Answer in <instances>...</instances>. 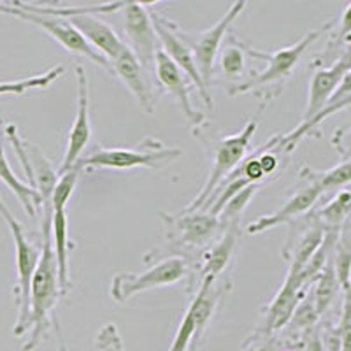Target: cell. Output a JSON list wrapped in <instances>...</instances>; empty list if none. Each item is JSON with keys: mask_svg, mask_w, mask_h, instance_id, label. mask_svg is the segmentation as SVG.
<instances>
[{"mask_svg": "<svg viewBox=\"0 0 351 351\" xmlns=\"http://www.w3.org/2000/svg\"><path fill=\"white\" fill-rule=\"evenodd\" d=\"M62 297L58 269L51 244V206H43V236H40V256L30 281L28 297V319L25 334L30 332L23 351H34L49 337L55 327L53 311Z\"/></svg>", "mask_w": 351, "mask_h": 351, "instance_id": "obj_1", "label": "cell"}, {"mask_svg": "<svg viewBox=\"0 0 351 351\" xmlns=\"http://www.w3.org/2000/svg\"><path fill=\"white\" fill-rule=\"evenodd\" d=\"M328 23L319 30H313V32L306 34L300 40L290 44L287 48L276 49V51H263V49L253 48L252 44L246 40H241V48L246 53V56H252L255 60L267 62V67L260 72H250L246 80L239 81L237 84H230L228 86V95H253L260 100V106H265L271 100L278 99L288 81L291 80L293 72H295L297 65L300 64V58L304 53L311 48V44L318 39L322 34L327 32Z\"/></svg>", "mask_w": 351, "mask_h": 351, "instance_id": "obj_2", "label": "cell"}, {"mask_svg": "<svg viewBox=\"0 0 351 351\" xmlns=\"http://www.w3.org/2000/svg\"><path fill=\"white\" fill-rule=\"evenodd\" d=\"M165 230V241L171 253L186 260L193 271V293H195V265L204 250H208L227 228L218 216L206 211H180L174 215L160 213Z\"/></svg>", "mask_w": 351, "mask_h": 351, "instance_id": "obj_3", "label": "cell"}, {"mask_svg": "<svg viewBox=\"0 0 351 351\" xmlns=\"http://www.w3.org/2000/svg\"><path fill=\"white\" fill-rule=\"evenodd\" d=\"M183 156V149L167 146L158 137L146 136L136 146L128 148H106L97 144L88 155L81 156L76 164L77 171L93 169H112V171H130V169H152L160 171L174 164Z\"/></svg>", "mask_w": 351, "mask_h": 351, "instance_id": "obj_4", "label": "cell"}, {"mask_svg": "<svg viewBox=\"0 0 351 351\" xmlns=\"http://www.w3.org/2000/svg\"><path fill=\"white\" fill-rule=\"evenodd\" d=\"M263 109L265 108L260 106L258 112L244 125L243 130L236 132L232 136L219 137V139L213 141L211 148H209V152H211V169H209V174L206 178V183H204L202 190L197 193L195 199L184 208V211H199L204 204L208 202L213 192L219 186V183L225 178H228L246 160L250 148H252V141L256 134V128H258V118Z\"/></svg>", "mask_w": 351, "mask_h": 351, "instance_id": "obj_5", "label": "cell"}, {"mask_svg": "<svg viewBox=\"0 0 351 351\" xmlns=\"http://www.w3.org/2000/svg\"><path fill=\"white\" fill-rule=\"evenodd\" d=\"M148 265L149 267L143 272H120L112 278L109 295L116 304H125L144 291L174 287L183 281H188V293H193V271L186 260L167 256Z\"/></svg>", "mask_w": 351, "mask_h": 351, "instance_id": "obj_6", "label": "cell"}, {"mask_svg": "<svg viewBox=\"0 0 351 351\" xmlns=\"http://www.w3.org/2000/svg\"><path fill=\"white\" fill-rule=\"evenodd\" d=\"M0 216L8 223L11 232L14 252H16V285H14V302H16L18 318L12 328L14 335H23L28 319V297H30V281L40 256V243H34L23 225L18 221L0 197Z\"/></svg>", "mask_w": 351, "mask_h": 351, "instance_id": "obj_7", "label": "cell"}, {"mask_svg": "<svg viewBox=\"0 0 351 351\" xmlns=\"http://www.w3.org/2000/svg\"><path fill=\"white\" fill-rule=\"evenodd\" d=\"M246 2L244 0H237L230 8L227 9L221 20L216 25H213L211 28H206L202 32H186L180 25H176V32L180 36V39L183 40L188 46V49L192 51L193 60H195L197 69L200 72V77H202L204 84L211 90L213 76H215V65H216V56H218L219 48H221V43L227 37L228 30H230L232 23L237 20V18L243 14V11L246 9Z\"/></svg>", "mask_w": 351, "mask_h": 351, "instance_id": "obj_8", "label": "cell"}, {"mask_svg": "<svg viewBox=\"0 0 351 351\" xmlns=\"http://www.w3.org/2000/svg\"><path fill=\"white\" fill-rule=\"evenodd\" d=\"M156 5H158V2H153L152 8H149V16H152L156 39H158V43L162 44V48L160 49L169 56V60H171L176 67L180 69L188 80L192 81L193 86L199 90V95L200 99L204 100L206 108L213 109V104H215V102H213L211 90L204 84L199 69H197L195 60H193L192 51L188 49L186 44L180 39L178 32H176V25L178 23L169 20V18L164 16L160 11H156L155 9Z\"/></svg>", "mask_w": 351, "mask_h": 351, "instance_id": "obj_9", "label": "cell"}, {"mask_svg": "<svg viewBox=\"0 0 351 351\" xmlns=\"http://www.w3.org/2000/svg\"><path fill=\"white\" fill-rule=\"evenodd\" d=\"M153 2H132L123 0V5L118 12L121 14V25L123 32L128 39V48L137 56L144 69L153 65L155 53L158 51L156 44L155 28H153L152 16H149V8Z\"/></svg>", "mask_w": 351, "mask_h": 351, "instance_id": "obj_10", "label": "cell"}, {"mask_svg": "<svg viewBox=\"0 0 351 351\" xmlns=\"http://www.w3.org/2000/svg\"><path fill=\"white\" fill-rule=\"evenodd\" d=\"M76 84H77V100H76V116L69 128L67 144H65L64 160L56 174H64L76 167L83 153L86 152L88 144L92 141V121H90V83H88L86 71L83 65H76Z\"/></svg>", "mask_w": 351, "mask_h": 351, "instance_id": "obj_11", "label": "cell"}, {"mask_svg": "<svg viewBox=\"0 0 351 351\" xmlns=\"http://www.w3.org/2000/svg\"><path fill=\"white\" fill-rule=\"evenodd\" d=\"M14 4V2H12ZM18 18L27 23H32L36 27H39L40 30L48 34L51 39H55L56 43L60 44L62 48L65 51H69L71 55H77L83 56L86 60H90L92 64L99 65L104 71L111 72V65L109 62L106 60L104 56L100 55L99 51L90 46L86 39L77 32L76 28L72 27L65 18H58V16H46V14H34V12L23 11V9L18 8Z\"/></svg>", "mask_w": 351, "mask_h": 351, "instance_id": "obj_12", "label": "cell"}, {"mask_svg": "<svg viewBox=\"0 0 351 351\" xmlns=\"http://www.w3.org/2000/svg\"><path fill=\"white\" fill-rule=\"evenodd\" d=\"M153 65H155L156 81H158L160 88L178 102L184 118H186L188 125L192 127L193 136H202V130L208 125V121H206V116L202 112L193 108L192 92H190V86H188V77L169 60V56L160 48L155 53Z\"/></svg>", "mask_w": 351, "mask_h": 351, "instance_id": "obj_13", "label": "cell"}, {"mask_svg": "<svg viewBox=\"0 0 351 351\" xmlns=\"http://www.w3.org/2000/svg\"><path fill=\"white\" fill-rule=\"evenodd\" d=\"M306 295L307 287H304L302 276L288 272L280 291L262 309V324L256 327V334L274 335L276 332L283 330L290 324L291 316H293L295 309L299 307L300 300Z\"/></svg>", "mask_w": 351, "mask_h": 351, "instance_id": "obj_14", "label": "cell"}, {"mask_svg": "<svg viewBox=\"0 0 351 351\" xmlns=\"http://www.w3.org/2000/svg\"><path fill=\"white\" fill-rule=\"evenodd\" d=\"M241 241L239 221L227 223L221 236L199 256L195 265V290L202 280H221L230 267L232 260L236 258L237 246Z\"/></svg>", "mask_w": 351, "mask_h": 351, "instance_id": "obj_15", "label": "cell"}, {"mask_svg": "<svg viewBox=\"0 0 351 351\" xmlns=\"http://www.w3.org/2000/svg\"><path fill=\"white\" fill-rule=\"evenodd\" d=\"M350 51L344 53L339 60L335 62L334 65H330V67L313 69L311 83H309V95H307V104L302 121H309L313 116L318 114L319 111H324V108L328 104V100L332 99V95L339 88V84L343 83L344 77L350 76Z\"/></svg>", "mask_w": 351, "mask_h": 351, "instance_id": "obj_16", "label": "cell"}, {"mask_svg": "<svg viewBox=\"0 0 351 351\" xmlns=\"http://www.w3.org/2000/svg\"><path fill=\"white\" fill-rule=\"evenodd\" d=\"M109 65H111V74H114L128 88V92L137 100L141 109L152 114L155 111L156 97L153 93V86L148 80V74L141 65V62L137 60V56L132 53V49L125 46L118 53V56L109 62Z\"/></svg>", "mask_w": 351, "mask_h": 351, "instance_id": "obj_17", "label": "cell"}, {"mask_svg": "<svg viewBox=\"0 0 351 351\" xmlns=\"http://www.w3.org/2000/svg\"><path fill=\"white\" fill-rule=\"evenodd\" d=\"M322 197H324V193L319 192L318 188H302V190H299L297 193H293L278 211H274L272 215L260 216V218H256L253 223L247 225L246 232L250 236H258V234L272 230V228L280 227V225L293 223V221L300 219L302 216H306L307 213H311L313 209H315L316 202H318Z\"/></svg>", "mask_w": 351, "mask_h": 351, "instance_id": "obj_18", "label": "cell"}, {"mask_svg": "<svg viewBox=\"0 0 351 351\" xmlns=\"http://www.w3.org/2000/svg\"><path fill=\"white\" fill-rule=\"evenodd\" d=\"M325 230L316 223L313 216H306L304 223L297 228V232H290L287 244H285L283 258L290 263V271L293 274H300L307 262L315 255L319 244L324 243Z\"/></svg>", "mask_w": 351, "mask_h": 351, "instance_id": "obj_19", "label": "cell"}, {"mask_svg": "<svg viewBox=\"0 0 351 351\" xmlns=\"http://www.w3.org/2000/svg\"><path fill=\"white\" fill-rule=\"evenodd\" d=\"M51 244L56 260V269H58L62 297H65L72 290L69 255L74 250V243L69 237V219L65 209H51Z\"/></svg>", "mask_w": 351, "mask_h": 351, "instance_id": "obj_20", "label": "cell"}, {"mask_svg": "<svg viewBox=\"0 0 351 351\" xmlns=\"http://www.w3.org/2000/svg\"><path fill=\"white\" fill-rule=\"evenodd\" d=\"M299 178L307 181L309 186L318 188L322 193L343 190V188H348L351 180L350 158L346 156L341 164L334 165V167L327 169V171H319V169H313L309 165H302L299 171Z\"/></svg>", "mask_w": 351, "mask_h": 351, "instance_id": "obj_21", "label": "cell"}, {"mask_svg": "<svg viewBox=\"0 0 351 351\" xmlns=\"http://www.w3.org/2000/svg\"><path fill=\"white\" fill-rule=\"evenodd\" d=\"M350 190L343 188L341 192H337V195H334L325 204L324 208L313 209L309 215L325 232H341L343 225L350 218Z\"/></svg>", "mask_w": 351, "mask_h": 351, "instance_id": "obj_22", "label": "cell"}, {"mask_svg": "<svg viewBox=\"0 0 351 351\" xmlns=\"http://www.w3.org/2000/svg\"><path fill=\"white\" fill-rule=\"evenodd\" d=\"M0 181H4L9 186V190L14 192V195L18 197L20 204L23 206L28 218H36L37 209L40 208L39 193H37L36 190H32L27 183L18 180V176L12 172L11 165H9L8 156H5V149L2 144H0Z\"/></svg>", "mask_w": 351, "mask_h": 351, "instance_id": "obj_23", "label": "cell"}, {"mask_svg": "<svg viewBox=\"0 0 351 351\" xmlns=\"http://www.w3.org/2000/svg\"><path fill=\"white\" fill-rule=\"evenodd\" d=\"M65 67L64 65H55V67L48 69L43 74H36V76L23 77V80L16 81H2L0 83V97L2 95H25L27 92L32 90H46L51 86L58 77L64 76Z\"/></svg>", "mask_w": 351, "mask_h": 351, "instance_id": "obj_24", "label": "cell"}, {"mask_svg": "<svg viewBox=\"0 0 351 351\" xmlns=\"http://www.w3.org/2000/svg\"><path fill=\"white\" fill-rule=\"evenodd\" d=\"M216 64L219 71L223 72L228 80L239 83V80H246V53L241 48L237 37L228 36V44L216 56Z\"/></svg>", "mask_w": 351, "mask_h": 351, "instance_id": "obj_25", "label": "cell"}, {"mask_svg": "<svg viewBox=\"0 0 351 351\" xmlns=\"http://www.w3.org/2000/svg\"><path fill=\"white\" fill-rule=\"evenodd\" d=\"M309 285H315V297H313V306H315L316 315L322 316L327 311L330 304L334 302L335 293L339 291V281L335 278L334 265H332V260H328L327 265H325L318 274L315 276V280Z\"/></svg>", "mask_w": 351, "mask_h": 351, "instance_id": "obj_26", "label": "cell"}, {"mask_svg": "<svg viewBox=\"0 0 351 351\" xmlns=\"http://www.w3.org/2000/svg\"><path fill=\"white\" fill-rule=\"evenodd\" d=\"M77 181H80V171H77L76 167L64 172V174H58V180H56L55 188H53V192H51V199H49V206H51V209L67 208L69 200H71V197L74 195Z\"/></svg>", "mask_w": 351, "mask_h": 351, "instance_id": "obj_27", "label": "cell"}, {"mask_svg": "<svg viewBox=\"0 0 351 351\" xmlns=\"http://www.w3.org/2000/svg\"><path fill=\"white\" fill-rule=\"evenodd\" d=\"M97 351H127L125 341L116 324H106L95 335Z\"/></svg>", "mask_w": 351, "mask_h": 351, "instance_id": "obj_28", "label": "cell"}, {"mask_svg": "<svg viewBox=\"0 0 351 351\" xmlns=\"http://www.w3.org/2000/svg\"><path fill=\"white\" fill-rule=\"evenodd\" d=\"M274 335H263L253 332L252 337L244 343L243 351H278Z\"/></svg>", "mask_w": 351, "mask_h": 351, "instance_id": "obj_29", "label": "cell"}, {"mask_svg": "<svg viewBox=\"0 0 351 351\" xmlns=\"http://www.w3.org/2000/svg\"><path fill=\"white\" fill-rule=\"evenodd\" d=\"M0 14H11L18 18V8L12 2H0Z\"/></svg>", "mask_w": 351, "mask_h": 351, "instance_id": "obj_30", "label": "cell"}, {"mask_svg": "<svg viewBox=\"0 0 351 351\" xmlns=\"http://www.w3.org/2000/svg\"><path fill=\"white\" fill-rule=\"evenodd\" d=\"M58 351H67V348H65V346H62L60 350H58Z\"/></svg>", "mask_w": 351, "mask_h": 351, "instance_id": "obj_31", "label": "cell"}, {"mask_svg": "<svg viewBox=\"0 0 351 351\" xmlns=\"http://www.w3.org/2000/svg\"><path fill=\"white\" fill-rule=\"evenodd\" d=\"M285 351H293V350H285Z\"/></svg>", "mask_w": 351, "mask_h": 351, "instance_id": "obj_32", "label": "cell"}]
</instances>
